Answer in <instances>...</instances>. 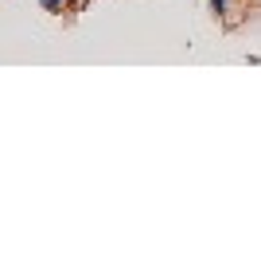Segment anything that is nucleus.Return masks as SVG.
I'll return each mask as SVG.
<instances>
[{
    "label": "nucleus",
    "mask_w": 261,
    "mask_h": 261,
    "mask_svg": "<svg viewBox=\"0 0 261 261\" xmlns=\"http://www.w3.org/2000/svg\"><path fill=\"white\" fill-rule=\"evenodd\" d=\"M211 12H215L218 20H226L230 16V0H211Z\"/></svg>",
    "instance_id": "f257e3e1"
},
{
    "label": "nucleus",
    "mask_w": 261,
    "mask_h": 261,
    "mask_svg": "<svg viewBox=\"0 0 261 261\" xmlns=\"http://www.w3.org/2000/svg\"><path fill=\"white\" fill-rule=\"evenodd\" d=\"M63 8H70V0H43V12H51V16H59Z\"/></svg>",
    "instance_id": "f03ea898"
},
{
    "label": "nucleus",
    "mask_w": 261,
    "mask_h": 261,
    "mask_svg": "<svg viewBox=\"0 0 261 261\" xmlns=\"http://www.w3.org/2000/svg\"><path fill=\"white\" fill-rule=\"evenodd\" d=\"M86 4H90V0H70V8H74V12H82Z\"/></svg>",
    "instance_id": "7ed1b4c3"
}]
</instances>
